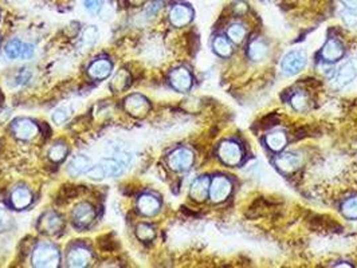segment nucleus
<instances>
[{
  "instance_id": "473e14b6",
  "label": "nucleus",
  "mask_w": 357,
  "mask_h": 268,
  "mask_svg": "<svg viewBox=\"0 0 357 268\" xmlns=\"http://www.w3.org/2000/svg\"><path fill=\"white\" fill-rule=\"evenodd\" d=\"M306 105H308V98H306L304 94L293 95L292 106L294 107V109L298 110V111H302V110L306 107Z\"/></svg>"
},
{
  "instance_id": "a211bd4d",
  "label": "nucleus",
  "mask_w": 357,
  "mask_h": 268,
  "mask_svg": "<svg viewBox=\"0 0 357 268\" xmlns=\"http://www.w3.org/2000/svg\"><path fill=\"white\" fill-rule=\"evenodd\" d=\"M32 196L27 188H16L11 195V204L16 209H23L31 204Z\"/></svg>"
},
{
  "instance_id": "2f4dec72",
  "label": "nucleus",
  "mask_w": 357,
  "mask_h": 268,
  "mask_svg": "<svg viewBox=\"0 0 357 268\" xmlns=\"http://www.w3.org/2000/svg\"><path fill=\"white\" fill-rule=\"evenodd\" d=\"M341 18L348 27L357 26V14L352 10V8H348V10L341 11Z\"/></svg>"
},
{
  "instance_id": "b1692460",
  "label": "nucleus",
  "mask_w": 357,
  "mask_h": 268,
  "mask_svg": "<svg viewBox=\"0 0 357 268\" xmlns=\"http://www.w3.org/2000/svg\"><path fill=\"white\" fill-rule=\"evenodd\" d=\"M23 43L18 39L8 42L6 47H4V53L7 55L8 59H16V58H22L23 53Z\"/></svg>"
},
{
  "instance_id": "1a4fd4ad",
  "label": "nucleus",
  "mask_w": 357,
  "mask_h": 268,
  "mask_svg": "<svg viewBox=\"0 0 357 268\" xmlns=\"http://www.w3.org/2000/svg\"><path fill=\"white\" fill-rule=\"evenodd\" d=\"M14 134L20 140H31L38 134V126L30 120H18L12 126Z\"/></svg>"
},
{
  "instance_id": "a878e982",
  "label": "nucleus",
  "mask_w": 357,
  "mask_h": 268,
  "mask_svg": "<svg viewBox=\"0 0 357 268\" xmlns=\"http://www.w3.org/2000/svg\"><path fill=\"white\" fill-rule=\"evenodd\" d=\"M213 50H215V53H217L218 55H221V57H228V55L232 53L231 45H230V42L224 38V36H218V38H215V41H213Z\"/></svg>"
},
{
  "instance_id": "f704fd0d",
  "label": "nucleus",
  "mask_w": 357,
  "mask_h": 268,
  "mask_svg": "<svg viewBox=\"0 0 357 268\" xmlns=\"http://www.w3.org/2000/svg\"><path fill=\"white\" fill-rule=\"evenodd\" d=\"M84 4L91 14H98L99 10L102 8V0H84Z\"/></svg>"
},
{
  "instance_id": "2eb2a0df",
  "label": "nucleus",
  "mask_w": 357,
  "mask_h": 268,
  "mask_svg": "<svg viewBox=\"0 0 357 268\" xmlns=\"http://www.w3.org/2000/svg\"><path fill=\"white\" fill-rule=\"evenodd\" d=\"M138 209L142 215L152 216L160 209V201L152 195H142L137 201Z\"/></svg>"
},
{
  "instance_id": "4c0bfd02",
  "label": "nucleus",
  "mask_w": 357,
  "mask_h": 268,
  "mask_svg": "<svg viewBox=\"0 0 357 268\" xmlns=\"http://www.w3.org/2000/svg\"><path fill=\"white\" fill-rule=\"evenodd\" d=\"M34 55V47L30 45L23 46V53H22V59H30Z\"/></svg>"
},
{
  "instance_id": "58836bf2",
  "label": "nucleus",
  "mask_w": 357,
  "mask_h": 268,
  "mask_svg": "<svg viewBox=\"0 0 357 268\" xmlns=\"http://www.w3.org/2000/svg\"><path fill=\"white\" fill-rule=\"evenodd\" d=\"M341 2L345 4L346 7L352 8V10L357 7V0H341Z\"/></svg>"
},
{
  "instance_id": "6e6552de",
  "label": "nucleus",
  "mask_w": 357,
  "mask_h": 268,
  "mask_svg": "<svg viewBox=\"0 0 357 268\" xmlns=\"http://www.w3.org/2000/svg\"><path fill=\"white\" fill-rule=\"evenodd\" d=\"M192 18H194V11L186 4H177L169 12V20L176 27L186 26L192 20Z\"/></svg>"
},
{
  "instance_id": "f03ea898",
  "label": "nucleus",
  "mask_w": 357,
  "mask_h": 268,
  "mask_svg": "<svg viewBox=\"0 0 357 268\" xmlns=\"http://www.w3.org/2000/svg\"><path fill=\"white\" fill-rule=\"evenodd\" d=\"M306 55L302 51H290L281 62V70L285 75H296L306 66Z\"/></svg>"
},
{
  "instance_id": "aec40b11",
  "label": "nucleus",
  "mask_w": 357,
  "mask_h": 268,
  "mask_svg": "<svg viewBox=\"0 0 357 268\" xmlns=\"http://www.w3.org/2000/svg\"><path fill=\"white\" fill-rule=\"evenodd\" d=\"M62 224L63 223H62L61 217H59L57 213L50 212V213L43 216L41 227H42L43 229H45V232H47V234H54V232H57L58 229H61Z\"/></svg>"
},
{
  "instance_id": "ddd939ff",
  "label": "nucleus",
  "mask_w": 357,
  "mask_h": 268,
  "mask_svg": "<svg viewBox=\"0 0 357 268\" xmlns=\"http://www.w3.org/2000/svg\"><path fill=\"white\" fill-rule=\"evenodd\" d=\"M112 70H113V66L108 59H99V61H95L90 64L89 67V75L94 80H105L108 76L111 75Z\"/></svg>"
},
{
  "instance_id": "20e7f679",
  "label": "nucleus",
  "mask_w": 357,
  "mask_h": 268,
  "mask_svg": "<svg viewBox=\"0 0 357 268\" xmlns=\"http://www.w3.org/2000/svg\"><path fill=\"white\" fill-rule=\"evenodd\" d=\"M219 157L226 165L235 166L242 160V150H240L239 145L235 142L226 141L219 147Z\"/></svg>"
},
{
  "instance_id": "412c9836",
  "label": "nucleus",
  "mask_w": 357,
  "mask_h": 268,
  "mask_svg": "<svg viewBox=\"0 0 357 268\" xmlns=\"http://www.w3.org/2000/svg\"><path fill=\"white\" fill-rule=\"evenodd\" d=\"M266 144L271 150L279 151L286 146V144H288V138H286L285 133L274 132L266 137Z\"/></svg>"
},
{
  "instance_id": "f3484780",
  "label": "nucleus",
  "mask_w": 357,
  "mask_h": 268,
  "mask_svg": "<svg viewBox=\"0 0 357 268\" xmlns=\"http://www.w3.org/2000/svg\"><path fill=\"white\" fill-rule=\"evenodd\" d=\"M275 164L282 172H293L300 168L301 165V157L293 153H285L281 155L275 160Z\"/></svg>"
},
{
  "instance_id": "9d476101",
  "label": "nucleus",
  "mask_w": 357,
  "mask_h": 268,
  "mask_svg": "<svg viewBox=\"0 0 357 268\" xmlns=\"http://www.w3.org/2000/svg\"><path fill=\"white\" fill-rule=\"evenodd\" d=\"M171 85L177 91H188L192 86V76L187 68H176L171 72Z\"/></svg>"
},
{
  "instance_id": "9b49d317",
  "label": "nucleus",
  "mask_w": 357,
  "mask_h": 268,
  "mask_svg": "<svg viewBox=\"0 0 357 268\" xmlns=\"http://www.w3.org/2000/svg\"><path fill=\"white\" fill-rule=\"evenodd\" d=\"M357 76V68L353 63H348L342 64L341 67L338 68L337 72L335 75V85L337 87H342L350 83L352 81H354V78Z\"/></svg>"
},
{
  "instance_id": "7c9ffc66",
  "label": "nucleus",
  "mask_w": 357,
  "mask_h": 268,
  "mask_svg": "<svg viewBox=\"0 0 357 268\" xmlns=\"http://www.w3.org/2000/svg\"><path fill=\"white\" fill-rule=\"evenodd\" d=\"M70 114H72V110L68 109V107H66V106H63V107H59V109L55 110L53 114L54 122L58 125L63 124V122L67 121L68 117H70Z\"/></svg>"
},
{
  "instance_id": "c9c22d12",
  "label": "nucleus",
  "mask_w": 357,
  "mask_h": 268,
  "mask_svg": "<svg viewBox=\"0 0 357 268\" xmlns=\"http://www.w3.org/2000/svg\"><path fill=\"white\" fill-rule=\"evenodd\" d=\"M161 7H163V2L161 0H153V2H151L148 4V7H147L145 11H147L148 15H155V14H157L161 10Z\"/></svg>"
},
{
  "instance_id": "72a5a7b5",
  "label": "nucleus",
  "mask_w": 357,
  "mask_h": 268,
  "mask_svg": "<svg viewBox=\"0 0 357 268\" xmlns=\"http://www.w3.org/2000/svg\"><path fill=\"white\" fill-rule=\"evenodd\" d=\"M11 220L12 219H11V216H10V213L0 208V232L7 231L8 228H10V225H11Z\"/></svg>"
},
{
  "instance_id": "4468645a",
  "label": "nucleus",
  "mask_w": 357,
  "mask_h": 268,
  "mask_svg": "<svg viewBox=\"0 0 357 268\" xmlns=\"http://www.w3.org/2000/svg\"><path fill=\"white\" fill-rule=\"evenodd\" d=\"M209 190V180L208 177H200L198 180H195L194 184L191 185L190 196L194 199L195 201L201 203L207 199Z\"/></svg>"
},
{
  "instance_id": "5701e85b",
  "label": "nucleus",
  "mask_w": 357,
  "mask_h": 268,
  "mask_svg": "<svg viewBox=\"0 0 357 268\" xmlns=\"http://www.w3.org/2000/svg\"><path fill=\"white\" fill-rule=\"evenodd\" d=\"M99 165L102 166L106 177H116V176L122 173V165H124V164H121L120 161H117V160L106 159L102 160V161L99 163Z\"/></svg>"
},
{
  "instance_id": "4be33fe9",
  "label": "nucleus",
  "mask_w": 357,
  "mask_h": 268,
  "mask_svg": "<svg viewBox=\"0 0 357 268\" xmlns=\"http://www.w3.org/2000/svg\"><path fill=\"white\" fill-rule=\"evenodd\" d=\"M267 55V47L262 41L251 42L248 46V57L253 61H262Z\"/></svg>"
},
{
  "instance_id": "f257e3e1",
  "label": "nucleus",
  "mask_w": 357,
  "mask_h": 268,
  "mask_svg": "<svg viewBox=\"0 0 357 268\" xmlns=\"http://www.w3.org/2000/svg\"><path fill=\"white\" fill-rule=\"evenodd\" d=\"M32 264L35 267H58L59 265L58 249L49 244L39 246L32 253Z\"/></svg>"
},
{
  "instance_id": "dca6fc26",
  "label": "nucleus",
  "mask_w": 357,
  "mask_h": 268,
  "mask_svg": "<svg viewBox=\"0 0 357 268\" xmlns=\"http://www.w3.org/2000/svg\"><path fill=\"white\" fill-rule=\"evenodd\" d=\"M321 55H323V58L325 61H338V59L344 55V49H342V46L340 45V42L335 41V39H331V41L327 42V45L324 46Z\"/></svg>"
},
{
  "instance_id": "bb28decb",
  "label": "nucleus",
  "mask_w": 357,
  "mask_h": 268,
  "mask_svg": "<svg viewBox=\"0 0 357 268\" xmlns=\"http://www.w3.org/2000/svg\"><path fill=\"white\" fill-rule=\"evenodd\" d=\"M66 155H67V146L63 144L54 145V146L51 147L49 151L50 159L53 160V161H55V163H59V161H62V160L66 157Z\"/></svg>"
},
{
  "instance_id": "6ab92c4d",
  "label": "nucleus",
  "mask_w": 357,
  "mask_h": 268,
  "mask_svg": "<svg viewBox=\"0 0 357 268\" xmlns=\"http://www.w3.org/2000/svg\"><path fill=\"white\" fill-rule=\"evenodd\" d=\"M90 169V160L86 156H77L68 164V173L72 176H80Z\"/></svg>"
},
{
  "instance_id": "39448f33",
  "label": "nucleus",
  "mask_w": 357,
  "mask_h": 268,
  "mask_svg": "<svg viewBox=\"0 0 357 268\" xmlns=\"http://www.w3.org/2000/svg\"><path fill=\"white\" fill-rule=\"evenodd\" d=\"M231 189L232 185L231 182L228 181V178L219 176V177L213 178L212 184L209 186V196L213 203H222L230 196Z\"/></svg>"
},
{
  "instance_id": "cd10ccee",
  "label": "nucleus",
  "mask_w": 357,
  "mask_h": 268,
  "mask_svg": "<svg viewBox=\"0 0 357 268\" xmlns=\"http://www.w3.org/2000/svg\"><path fill=\"white\" fill-rule=\"evenodd\" d=\"M136 235L137 238L142 240V242H149V240H152L155 238V231L148 224H140L136 228Z\"/></svg>"
},
{
  "instance_id": "c756f323",
  "label": "nucleus",
  "mask_w": 357,
  "mask_h": 268,
  "mask_svg": "<svg viewBox=\"0 0 357 268\" xmlns=\"http://www.w3.org/2000/svg\"><path fill=\"white\" fill-rule=\"evenodd\" d=\"M228 36H230V39H231L232 42L240 43V42L244 39V36H246V30H244V27L240 26V24H232V26L228 28Z\"/></svg>"
},
{
  "instance_id": "7ed1b4c3",
  "label": "nucleus",
  "mask_w": 357,
  "mask_h": 268,
  "mask_svg": "<svg viewBox=\"0 0 357 268\" xmlns=\"http://www.w3.org/2000/svg\"><path fill=\"white\" fill-rule=\"evenodd\" d=\"M168 164L171 166V169L176 170V172L190 169L192 164H194V153L190 149H186V147L176 149L168 157Z\"/></svg>"
},
{
  "instance_id": "423d86ee",
  "label": "nucleus",
  "mask_w": 357,
  "mask_h": 268,
  "mask_svg": "<svg viewBox=\"0 0 357 268\" xmlns=\"http://www.w3.org/2000/svg\"><path fill=\"white\" fill-rule=\"evenodd\" d=\"M125 110L130 116L133 117H142L145 114L148 113L149 110V102L148 99L142 97V95L133 94L128 97L124 102Z\"/></svg>"
},
{
  "instance_id": "f8f14e48",
  "label": "nucleus",
  "mask_w": 357,
  "mask_h": 268,
  "mask_svg": "<svg viewBox=\"0 0 357 268\" xmlns=\"http://www.w3.org/2000/svg\"><path fill=\"white\" fill-rule=\"evenodd\" d=\"M91 255L84 247H76L68 252L67 263L70 267H85L90 263Z\"/></svg>"
},
{
  "instance_id": "c85d7f7f",
  "label": "nucleus",
  "mask_w": 357,
  "mask_h": 268,
  "mask_svg": "<svg viewBox=\"0 0 357 268\" xmlns=\"http://www.w3.org/2000/svg\"><path fill=\"white\" fill-rule=\"evenodd\" d=\"M342 213L349 219H357V197L349 199L342 204Z\"/></svg>"
},
{
  "instance_id": "e433bc0d",
  "label": "nucleus",
  "mask_w": 357,
  "mask_h": 268,
  "mask_svg": "<svg viewBox=\"0 0 357 268\" xmlns=\"http://www.w3.org/2000/svg\"><path fill=\"white\" fill-rule=\"evenodd\" d=\"M95 39H97V30L93 26L88 27L84 32V42L91 45V43H94Z\"/></svg>"
},
{
  "instance_id": "0eeeda50",
  "label": "nucleus",
  "mask_w": 357,
  "mask_h": 268,
  "mask_svg": "<svg viewBox=\"0 0 357 268\" xmlns=\"http://www.w3.org/2000/svg\"><path fill=\"white\" fill-rule=\"evenodd\" d=\"M73 221L78 227H88L94 219V208L88 203H81L76 205L72 212Z\"/></svg>"
},
{
  "instance_id": "393cba45",
  "label": "nucleus",
  "mask_w": 357,
  "mask_h": 268,
  "mask_svg": "<svg viewBox=\"0 0 357 268\" xmlns=\"http://www.w3.org/2000/svg\"><path fill=\"white\" fill-rule=\"evenodd\" d=\"M129 74L125 70H121V71L117 72V75L114 76L113 81H112V89L114 91H122L125 90L126 87L129 86Z\"/></svg>"
}]
</instances>
